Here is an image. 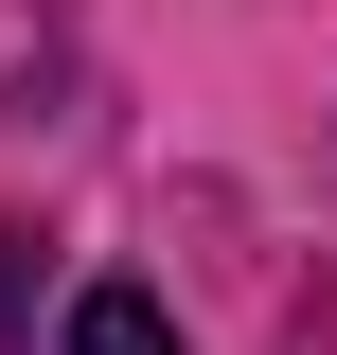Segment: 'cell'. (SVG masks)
<instances>
[{
	"label": "cell",
	"mask_w": 337,
	"mask_h": 355,
	"mask_svg": "<svg viewBox=\"0 0 337 355\" xmlns=\"http://www.w3.org/2000/svg\"><path fill=\"white\" fill-rule=\"evenodd\" d=\"M71 355H178V320L142 302V284H89V302H71Z\"/></svg>",
	"instance_id": "6da1fadb"
}]
</instances>
